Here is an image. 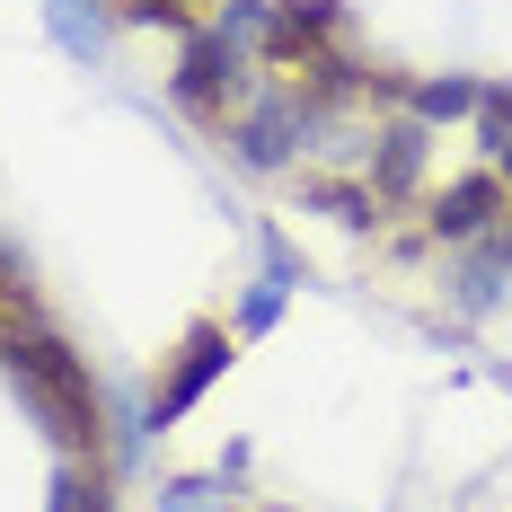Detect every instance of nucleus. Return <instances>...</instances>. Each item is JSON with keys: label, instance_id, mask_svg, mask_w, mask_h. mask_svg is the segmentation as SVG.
<instances>
[{"label": "nucleus", "instance_id": "423d86ee", "mask_svg": "<svg viewBox=\"0 0 512 512\" xmlns=\"http://www.w3.org/2000/svg\"><path fill=\"white\" fill-rule=\"evenodd\" d=\"M53 512H115V504H106V468L98 460H89V468L71 460L62 477H53Z\"/></svg>", "mask_w": 512, "mask_h": 512}, {"label": "nucleus", "instance_id": "9d476101", "mask_svg": "<svg viewBox=\"0 0 512 512\" xmlns=\"http://www.w3.org/2000/svg\"><path fill=\"white\" fill-rule=\"evenodd\" d=\"M239 151H248L256 168H274V159H283V124H248V133H239Z\"/></svg>", "mask_w": 512, "mask_h": 512}, {"label": "nucleus", "instance_id": "9b49d317", "mask_svg": "<svg viewBox=\"0 0 512 512\" xmlns=\"http://www.w3.org/2000/svg\"><path fill=\"white\" fill-rule=\"evenodd\" d=\"M415 177V133H389V159H380V186H407Z\"/></svg>", "mask_w": 512, "mask_h": 512}, {"label": "nucleus", "instance_id": "6e6552de", "mask_svg": "<svg viewBox=\"0 0 512 512\" xmlns=\"http://www.w3.org/2000/svg\"><path fill=\"white\" fill-rule=\"evenodd\" d=\"M309 204L336 212V221H371V195H362V186H309Z\"/></svg>", "mask_w": 512, "mask_h": 512}, {"label": "nucleus", "instance_id": "7ed1b4c3", "mask_svg": "<svg viewBox=\"0 0 512 512\" xmlns=\"http://www.w3.org/2000/svg\"><path fill=\"white\" fill-rule=\"evenodd\" d=\"M327 36H336V0H283V9L265 18V53H274L283 71H309Z\"/></svg>", "mask_w": 512, "mask_h": 512}, {"label": "nucleus", "instance_id": "f03ea898", "mask_svg": "<svg viewBox=\"0 0 512 512\" xmlns=\"http://www.w3.org/2000/svg\"><path fill=\"white\" fill-rule=\"evenodd\" d=\"M221 371H230V327H195V336L177 345V371H168V389L151 398V424L168 433V424H177V415L195 407V398H204V389L221 380Z\"/></svg>", "mask_w": 512, "mask_h": 512}, {"label": "nucleus", "instance_id": "ddd939ff", "mask_svg": "<svg viewBox=\"0 0 512 512\" xmlns=\"http://www.w3.org/2000/svg\"><path fill=\"white\" fill-rule=\"evenodd\" d=\"M186 9H195V0H186Z\"/></svg>", "mask_w": 512, "mask_h": 512}, {"label": "nucleus", "instance_id": "1a4fd4ad", "mask_svg": "<svg viewBox=\"0 0 512 512\" xmlns=\"http://www.w3.org/2000/svg\"><path fill=\"white\" fill-rule=\"evenodd\" d=\"M477 133H486V151H504V142H512V98H504V89L477 98Z\"/></svg>", "mask_w": 512, "mask_h": 512}, {"label": "nucleus", "instance_id": "20e7f679", "mask_svg": "<svg viewBox=\"0 0 512 512\" xmlns=\"http://www.w3.org/2000/svg\"><path fill=\"white\" fill-rule=\"evenodd\" d=\"M230 71H239L230 36H195V45H186V71H177V106L212 124V115L230 106Z\"/></svg>", "mask_w": 512, "mask_h": 512}, {"label": "nucleus", "instance_id": "f8f14e48", "mask_svg": "<svg viewBox=\"0 0 512 512\" xmlns=\"http://www.w3.org/2000/svg\"><path fill=\"white\" fill-rule=\"evenodd\" d=\"M495 159H504V168H512V142H504V151H495Z\"/></svg>", "mask_w": 512, "mask_h": 512}, {"label": "nucleus", "instance_id": "0eeeda50", "mask_svg": "<svg viewBox=\"0 0 512 512\" xmlns=\"http://www.w3.org/2000/svg\"><path fill=\"white\" fill-rule=\"evenodd\" d=\"M468 106H477L468 80H424V89H415V115H468Z\"/></svg>", "mask_w": 512, "mask_h": 512}, {"label": "nucleus", "instance_id": "f257e3e1", "mask_svg": "<svg viewBox=\"0 0 512 512\" xmlns=\"http://www.w3.org/2000/svg\"><path fill=\"white\" fill-rule=\"evenodd\" d=\"M0 362H9V380L36 398V415H45L53 433H62L71 451H89V460H98L106 407H98V389H89V362L71 354L62 336H45V327H9V336H0Z\"/></svg>", "mask_w": 512, "mask_h": 512}, {"label": "nucleus", "instance_id": "39448f33", "mask_svg": "<svg viewBox=\"0 0 512 512\" xmlns=\"http://www.w3.org/2000/svg\"><path fill=\"white\" fill-rule=\"evenodd\" d=\"M495 212H504V186H495V177H460V186L433 195V230H442V239H468V230H486Z\"/></svg>", "mask_w": 512, "mask_h": 512}]
</instances>
